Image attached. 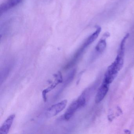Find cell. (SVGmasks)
Wrapping results in <instances>:
<instances>
[{
    "mask_svg": "<svg viewBox=\"0 0 134 134\" xmlns=\"http://www.w3.org/2000/svg\"><path fill=\"white\" fill-rule=\"evenodd\" d=\"M85 93H82L79 98L73 102L67 108L64 114V118L65 120H69L79 109L82 108L85 105L86 98Z\"/></svg>",
    "mask_w": 134,
    "mask_h": 134,
    "instance_id": "1",
    "label": "cell"
},
{
    "mask_svg": "<svg viewBox=\"0 0 134 134\" xmlns=\"http://www.w3.org/2000/svg\"><path fill=\"white\" fill-rule=\"evenodd\" d=\"M67 103V100L65 99L52 105L47 110L46 113L47 117L52 118L58 115L65 108Z\"/></svg>",
    "mask_w": 134,
    "mask_h": 134,
    "instance_id": "2",
    "label": "cell"
},
{
    "mask_svg": "<svg viewBox=\"0 0 134 134\" xmlns=\"http://www.w3.org/2000/svg\"><path fill=\"white\" fill-rule=\"evenodd\" d=\"M118 72L113 64H111L109 66L105 73L103 81L110 84L117 76Z\"/></svg>",
    "mask_w": 134,
    "mask_h": 134,
    "instance_id": "3",
    "label": "cell"
},
{
    "mask_svg": "<svg viewBox=\"0 0 134 134\" xmlns=\"http://www.w3.org/2000/svg\"><path fill=\"white\" fill-rule=\"evenodd\" d=\"M109 84L103 81L99 88L95 97V102L98 103L102 101L109 91Z\"/></svg>",
    "mask_w": 134,
    "mask_h": 134,
    "instance_id": "4",
    "label": "cell"
},
{
    "mask_svg": "<svg viewBox=\"0 0 134 134\" xmlns=\"http://www.w3.org/2000/svg\"><path fill=\"white\" fill-rule=\"evenodd\" d=\"M15 118L14 114L10 115L4 121L0 128V134H7L11 127Z\"/></svg>",
    "mask_w": 134,
    "mask_h": 134,
    "instance_id": "5",
    "label": "cell"
},
{
    "mask_svg": "<svg viewBox=\"0 0 134 134\" xmlns=\"http://www.w3.org/2000/svg\"><path fill=\"white\" fill-rule=\"evenodd\" d=\"M109 36V34L108 33H106L105 34V35H104L103 37H102V39H101L99 41L95 48L96 51L97 52L99 53H102L105 49L107 46L106 38L108 37Z\"/></svg>",
    "mask_w": 134,
    "mask_h": 134,
    "instance_id": "6",
    "label": "cell"
},
{
    "mask_svg": "<svg viewBox=\"0 0 134 134\" xmlns=\"http://www.w3.org/2000/svg\"><path fill=\"white\" fill-rule=\"evenodd\" d=\"M101 31V27H98L97 30H96L95 32L92 34L88 38L87 40L86 41V42L83 45L82 48L84 49L86 48V47L89 46V45L92 43L96 39L97 37L99 35L100 33V32Z\"/></svg>",
    "mask_w": 134,
    "mask_h": 134,
    "instance_id": "7",
    "label": "cell"
},
{
    "mask_svg": "<svg viewBox=\"0 0 134 134\" xmlns=\"http://www.w3.org/2000/svg\"><path fill=\"white\" fill-rule=\"evenodd\" d=\"M62 81V75H61L60 73H59L57 76V81L56 82H55L54 83L52 84L50 87H48L47 89H45L44 90L43 92V97L44 99H46V94L48 92H49L50 91L52 90L53 88L55 87V86L59 83H61Z\"/></svg>",
    "mask_w": 134,
    "mask_h": 134,
    "instance_id": "8",
    "label": "cell"
},
{
    "mask_svg": "<svg viewBox=\"0 0 134 134\" xmlns=\"http://www.w3.org/2000/svg\"><path fill=\"white\" fill-rule=\"evenodd\" d=\"M21 1L22 0H8L6 3L3 4V6H1V12L2 11L4 12L9 8L13 7Z\"/></svg>",
    "mask_w": 134,
    "mask_h": 134,
    "instance_id": "9",
    "label": "cell"
}]
</instances>
